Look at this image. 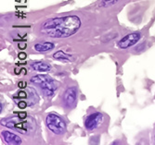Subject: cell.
Wrapping results in <instances>:
<instances>
[{"label": "cell", "mask_w": 155, "mask_h": 145, "mask_svg": "<svg viewBox=\"0 0 155 145\" xmlns=\"http://www.w3.org/2000/svg\"><path fill=\"white\" fill-rule=\"evenodd\" d=\"M81 24V20L76 15L51 18L40 25V33L52 38H66L74 34Z\"/></svg>", "instance_id": "6da1fadb"}, {"label": "cell", "mask_w": 155, "mask_h": 145, "mask_svg": "<svg viewBox=\"0 0 155 145\" xmlns=\"http://www.w3.org/2000/svg\"><path fill=\"white\" fill-rule=\"evenodd\" d=\"M30 82L37 86L42 92V94L48 98L52 97L59 88V83L48 75H35L31 77Z\"/></svg>", "instance_id": "7a4b0ae2"}, {"label": "cell", "mask_w": 155, "mask_h": 145, "mask_svg": "<svg viewBox=\"0 0 155 145\" xmlns=\"http://www.w3.org/2000/svg\"><path fill=\"white\" fill-rule=\"evenodd\" d=\"M25 118H20L18 115L17 118H11L2 120V125L11 128L15 131L23 134V135H31L35 132L36 125L35 121L30 118L29 120H24Z\"/></svg>", "instance_id": "3957f363"}, {"label": "cell", "mask_w": 155, "mask_h": 145, "mask_svg": "<svg viewBox=\"0 0 155 145\" xmlns=\"http://www.w3.org/2000/svg\"><path fill=\"white\" fill-rule=\"evenodd\" d=\"M13 100L16 102L19 108L24 109L28 106H35L39 101V96L36 91L32 87H29V88L26 87V91L21 90L19 91L16 94H14Z\"/></svg>", "instance_id": "277c9868"}, {"label": "cell", "mask_w": 155, "mask_h": 145, "mask_svg": "<svg viewBox=\"0 0 155 145\" xmlns=\"http://www.w3.org/2000/svg\"><path fill=\"white\" fill-rule=\"evenodd\" d=\"M46 126L54 135L62 136L66 133L67 125L65 120L56 113H49L46 117Z\"/></svg>", "instance_id": "5b68a950"}, {"label": "cell", "mask_w": 155, "mask_h": 145, "mask_svg": "<svg viewBox=\"0 0 155 145\" xmlns=\"http://www.w3.org/2000/svg\"><path fill=\"white\" fill-rule=\"evenodd\" d=\"M107 118L101 112H92L88 114L84 121V126L88 132L98 131L101 128L106 126Z\"/></svg>", "instance_id": "8992f818"}, {"label": "cell", "mask_w": 155, "mask_h": 145, "mask_svg": "<svg viewBox=\"0 0 155 145\" xmlns=\"http://www.w3.org/2000/svg\"><path fill=\"white\" fill-rule=\"evenodd\" d=\"M78 91L75 87H69L63 93L62 95V105L66 108H74L77 103Z\"/></svg>", "instance_id": "52a82bcc"}, {"label": "cell", "mask_w": 155, "mask_h": 145, "mask_svg": "<svg viewBox=\"0 0 155 145\" xmlns=\"http://www.w3.org/2000/svg\"><path fill=\"white\" fill-rule=\"evenodd\" d=\"M140 37H141V34L138 32H135L132 33H129L127 35H125L124 37H123L117 43V46L120 49H128L131 46H135L136 43L140 40Z\"/></svg>", "instance_id": "ba28073f"}, {"label": "cell", "mask_w": 155, "mask_h": 145, "mask_svg": "<svg viewBox=\"0 0 155 145\" xmlns=\"http://www.w3.org/2000/svg\"><path fill=\"white\" fill-rule=\"evenodd\" d=\"M1 134H2V137H3L4 140L8 144L18 145V144H21V142H22L20 136H18L17 134L13 133V132L8 131V130H3Z\"/></svg>", "instance_id": "9c48e42d"}, {"label": "cell", "mask_w": 155, "mask_h": 145, "mask_svg": "<svg viewBox=\"0 0 155 145\" xmlns=\"http://www.w3.org/2000/svg\"><path fill=\"white\" fill-rule=\"evenodd\" d=\"M30 67L33 70L38 72H49L51 71V65L45 61H34L30 64Z\"/></svg>", "instance_id": "30bf717a"}, {"label": "cell", "mask_w": 155, "mask_h": 145, "mask_svg": "<svg viewBox=\"0 0 155 145\" xmlns=\"http://www.w3.org/2000/svg\"><path fill=\"white\" fill-rule=\"evenodd\" d=\"M55 45L51 42H43V43H38L34 46V50L38 53H47L54 49Z\"/></svg>", "instance_id": "8fae6325"}, {"label": "cell", "mask_w": 155, "mask_h": 145, "mask_svg": "<svg viewBox=\"0 0 155 145\" xmlns=\"http://www.w3.org/2000/svg\"><path fill=\"white\" fill-rule=\"evenodd\" d=\"M53 58H55L56 60H59V61H62V62H70L72 60L71 55H69L68 54L64 53L63 51L56 52L53 55Z\"/></svg>", "instance_id": "7c38bea8"}, {"label": "cell", "mask_w": 155, "mask_h": 145, "mask_svg": "<svg viewBox=\"0 0 155 145\" xmlns=\"http://www.w3.org/2000/svg\"><path fill=\"white\" fill-rule=\"evenodd\" d=\"M117 2H118V0H102L100 6H101V7L107 8V7H110V6L115 5Z\"/></svg>", "instance_id": "4fadbf2b"}, {"label": "cell", "mask_w": 155, "mask_h": 145, "mask_svg": "<svg viewBox=\"0 0 155 145\" xmlns=\"http://www.w3.org/2000/svg\"><path fill=\"white\" fill-rule=\"evenodd\" d=\"M18 57H19V59H21V60H24V59H26V57H27V54L24 53V52H21L18 55Z\"/></svg>", "instance_id": "5bb4252c"}, {"label": "cell", "mask_w": 155, "mask_h": 145, "mask_svg": "<svg viewBox=\"0 0 155 145\" xmlns=\"http://www.w3.org/2000/svg\"><path fill=\"white\" fill-rule=\"evenodd\" d=\"M18 114V117L20 118H27V113L26 112H19V113H17Z\"/></svg>", "instance_id": "9a60e30c"}, {"label": "cell", "mask_w": 155, "mask_h": 145, "mask_svg": "<svg viewBox=\"0 0 155 145\" xmlns=\"http://www.w3.org/2000/svg\"><path fill=\"white\" fill-rule=\"evenodd\" d=\"M18 86H19V88H21V89H24L27 87V83L25 81H20L18 83Z\"/></svg>", "instance_id": "2e32d148"}, {"label": "cell", "mask_w": 155, "mask_h": 145, "mask_svg": "<svg viewBox=\"0 0 155 145\" xmlns=\"http://www.w3.org/2000/svg\"><path fill=\"white\" fill-rule=\"evenodd\" d=\"M18 46H19V48L20 49H25L26 47H27V45H26V43H19V45H18Z\"/></svg>", "instance_id": "e0dca14e"}, {"label": "cell", "mask_w": 155, "mask_h": 145, "mask_svg": "<svg viewBox=\"0 0 155 145\" xmlns=\"http://www.w3.org/2000/svg\"><path fill=\"white\" fill-rule=\"evenodd\" d=\"M154 140H155V130H154Z\"/></svg>", "instance_id": "ac0fdd59"}]
</instances>
